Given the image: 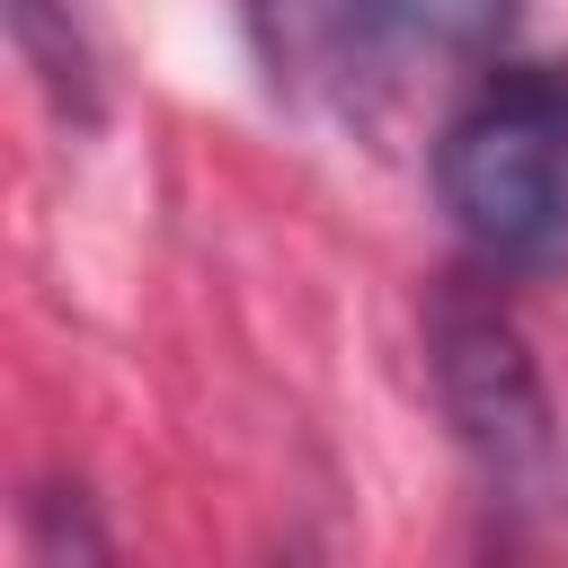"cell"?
<instances>
[{
	"instance_id": "cell-5",
	"label": "cell",
	"mask_w": 568,
	"mask_h": 568,
	"mask_svg": "<svg viewBox=\"0 0 568 568\" xmlns=\"http://www.w3.org/2000/svg\"><path fill=\"white\" fill-rule=\"evenodd\" d=\"M390 9H399V27H417V36L453 44V53H479V44H497L515 27V0H390Z\"/></svg>"
},
{
	"instance_id": "cell-2",
	"label": "cell",
	"mask_w": 568,
	"mask_h": 568,
	"mask_svg": "<svg viewBox=\"0 0 568 568\" xmlns=\"http://www.w3.org/2000/svg\"><path fill=\"white\" fill-rule=\"evenodd\" d=\"M426 373H435V408H444L453 444L470 453V470L488 479V497H506V506H559V488H568L559 408H550V382H541L524 328L488 293H444L435 302V320H426Z\"/></svg>"
},
{
	"instance_id": "cell-1",
	"label": "cell",
	"mask_w": 568,
	"mask_h": 568,
	"mask_svg": "<svg viewBox=\"0 0 568 568\" xmlns=\"http://www.w3.org/2000/svg\"><path fill=\"white\" fill-rule=\"evenodd\" d=\"M435 195L488 266H568V71H497L444 124Z\"/></svg>"
},
{
	"instance_id": "cell-3",
	"label": "cell",
	"mask_w": 568,
	"mask_h": 568,
	"mask_svg": "<svg viewBox=\"0 0 568 568\" xmlns=\"http://www.w3.org/2000/svg\"><path fill=\"white\" fill-rule=\"evenodd\" d=\"M275 27V62H293L302 80H364L382 53V18H399L390 0H257Z\"/></svg>"
},
{
	"instance_id": "cell-4",
	"label": "cell",
	"mask_w": 568,
	"mask_h": 568,
	"mask_svg": "<svg viewBox=\"0 0 568 568\" xmlns=\"http://www.w3.org/2000/svg\"><path fill=\"white\" fill-rule=\"evenodd\" d=\"M9 44H18V62L36 71V89L53 98V115L98 124L106 80H98V44H89V27L71 18V0H9Z\"/></svg>"
}]
</instances>
